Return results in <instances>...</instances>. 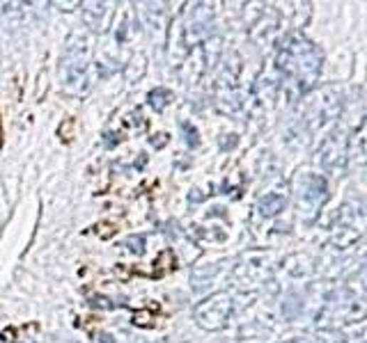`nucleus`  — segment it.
Here are the masks:
<instances>
[{
    "label": "nucleus",
    "mask_w": 367,
    "mask_h": 343,
    "mask_svg": "<svg viewBox=\"0 0 367 343\" xmlns=\"http://www.w3.org/2000/svg\"><path fill=\"white\" fill-rule=\"evenodd\" d=\"M329 334H324V337H297V339H287V341H282V343H340V339H326Z\"/></svg>",
    "instance_id": "9b49d317"
},
{
    "label": "nucleus",
    "mask_w": 367,
    "mask_h": 343,
    "mask_svg": "<svg viewBox=\"0 0 367 343\" xmlns=\"http://www.w3.org/2000/svg\"><path fill=\"white\" fill-rule=\"evenodd\" d=\"M297 200L303 213H317L319 206L329 200V183L321 174H303L297 183Z\"/></svg>",
    "instance_id": "39448f33"
},
{
    "label": "nucleus",
    "mask_w": 367,
    "mask_h": 343,
    "mask_svg": "<svg viewBox=\"0 0 367 343\" xmlns=\"http://www.w3.org/2000/svg\"><path fill=\"white\" fill-rule=\"evenodd\" d=\"M0 147H3V124H0Z\"/></svg>",
    "instance_id": "4468645a"
},
{
    "label": "nucleus",
    "mask_w": 367,
    "mask_h": 343,
    "mask_svg": "<svg viewBox=\"0 0 367 343\" xmlns=\"http://www.w3.org/2000/svg\"><path fill=\"white\" fill-rule=\"evenodd\" d=\"M74 129H76L74 119H71V117L63 119V124L58 126V138L63 142H71V138H74Z\"/></svg>",
    "instance_id": "9d476101"
},
{
    "label": "nucleus",
    "mask_w": 367,
    "mask_h": 343,
    "mask_svg": "<svg viewBox=\"0 0 367 343\" xmlns=\"http://www.w3.org/2000/svg\"><path fill=\"white\" fill-rule=\"evenodd\" d=\"M211 23H213V12L209 9V5H196V9H193L181 26V39L186 48L200 44L211 33Z\"/></svg>",
    "instance_id": "0eeeda50"
},
{
    "label": "nucleus",
    "mask_w": 367,
    "mask_h": 343,
    "mask_svg": "<svg viewBox=\"0 0 367 343\" xmlns=\"http://www.w3.org/2000/svg\"><path fill=\"white\" fill-rule=\"evenodd\" d=\"M365 232V213L361 204H349L344 206L338 215V222H335L333 232V243L340 249L356 243Z\"/></svg>",
    "instance_id": "20e7f679"
},
{
    "label": "nucleus",
    "mask_w": 367,
    "mask_h": 343,
    "mask_svg": "<svg viewBox=\"0 0 367 343\" xmlns=\"http://www.w3.org/2000/svg\"><path fill=\"white\" fill-rule=\"evenodd\" d=\"M124 245H127L134 254H142V252H145V236H131V238H127Z\"/></svg>",
    "instance_id": "f8f14e48"
},
{
    "label": "nucleus",
    "mask_w": 367,
    "mask_h": 343,
    "mask_svg": "<svg viewBox=\"0 0 367 343\" xmlns=\"http://www.w3.org/2000/svg\"><path fill=\"white\" fill-rule=\"evenodd\" d=\"M232 309H234V303L228 293H211L193 309V318H196L198 327L207 332H218L228 325Z\"/></svg>",
    "instance_id": "7ed1b4c3"
},
{
    "label": "nucleus",
    "mask_w": 367,
    "mask_h": 343,
    "mask_svg": "<svg viewBox=\"0 0 367 343\" xmlns=\"http://www.w3.org/2000/svg\"><path fill=\"white\" fill-rule=\"evenodd\" d=\"M147 101H149V106H151V108L161 112V110L166 108L168 103L172 101V92H170V89H166V87H154V89H151L149 94H147Z\"/></svg>",
    "instance_id": "1a4fd4ad"
},
{
    "label": "nucleus",
    "mask_w": 367,
    "mask_h": 343,
    "mask_svg": "<svg viewBox=\"0 0 367 343\" xmlns=\"http://www.w3.org/2000/svg\"><path fill=\"white\" fill-rule=\"evenodd\" d=\"M363 316H365L363 298H353L351 293H340L333 300H329V305L324 307V314L319 318L321 320L331 318L329 325H335V323H353V320H363Z\"/></svg>",
    "instance_id": "423d86ee"
},
{
    "label": "nucleus",
    "mask_w": 367,
    "mask_h": 343,
    "mask_svg": "<svg viewBox=\"0 0 367 343\" xmlns=\"http://www.w3.org/2000/svg\"><path fill=\"white\" fill-rule=\"evenodd\" d=\"M28 343H67V341H63V339H58V337H42V339H30Z\"/></svg>",
    "instance_id": "ddd939ff"
},
{
    "label": "nucleus",
    "mask_w": 367,
    "mask_h": 343,
    "mask_svg": "<svg viewBox=\"0 0 367 343\" xmlns=\"http://www.w3.org/2000/svg\"><path fill=\"white\" fill-rule=\"evenodd\" d=\"M284 206H287V197L280 195V192H269V195H264L262 200H260V213L264 217H273V215H278L284 211Z\"/></svg>",
    "instance_id": "6e6552de"
},
{
    "label": "nucleus",
    "mask_w": 367,
    "mask_h": 343,
    "mask_svg": "<svg viewBox=\"0 0 367 343\" xmlns=\"http://www.w3.org/2000/svg\"><path fill=\"white\" fill-rule=\"evenodd\" d=\"M90 71V46L85 35L71 37L63 58V82L71 92H83L87 87Z\"/></svg>",
    "instance_id": "f03ea898"
},
{
    "label": "nucleus",
    "mask_w": 367,
    "mask_h": 343,
    "mask_svg": "<svg viewBox=\"0 0 367 343\" xmlns=\"http://www.w3.org/2000/svg\"><path fill=\"white\" fill-rule=\"evenodd\" d=\"M275 71L280 78L294 87V97L305 94L317 80L321 71V53L310 39L303 35H292L278 50L275 58Z\"/></svg>",
    "instance_id": "f257e3e1"
}]
</instances>
